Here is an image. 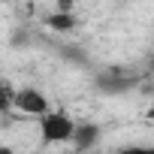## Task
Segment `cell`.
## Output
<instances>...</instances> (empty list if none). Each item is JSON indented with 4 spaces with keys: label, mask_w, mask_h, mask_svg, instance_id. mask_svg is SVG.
Here are the masks:
<instances>
[{
    "label": "cell",
    "mask_w": 154,
    "mask_h": 154,
    "mask_svg": "<svg viewBox=\"0 0 154 154\" xmlns=\"http://www.w3.org/2000/svg\"><path fill=\"white\" fill-rule=\"evenodd\" d=\"M39 130H42V139L45 142H66L75 130V124L63 115V112H42L39 115Z\"/></svg>",
    "instance_id": "cell-1"
},
{
    "label": "cell",
    "mask_w": 154,
    "mask_h": 154,
    "mask_svg": "<svg viewBox=\"0 0 154 154\" xmlns=\"http://www.w3.org/2000/svg\"><path fill=\"white\" fill-rule=\"evenodd\" d=\"M12 109H18L21 115H42V112H48V100H45V94H39V91H33V88H24V91H15L12 94Z\"/></svg>",
    "instance_id": "cell-2"
},
{
    "label": "cell",
    "mask_w": 154,
    "mask_h": 154,
    "mask_svg": "<svg viewBox=\"0 0 154 154\" xmlns=\"http://www.w3.org/2000/svg\"><path fill=\"white\" fill-rule=\"evenodd\" d=\"M12 85L9 82H3V79H0V112H6L9 106H12Z\"/></svg>",
    "instance_id": "cell-5"
},
{
    "label": "cell",
    "mask_w": 154,
    "mask_h": 154,
    "mask_svg": "<svg viewBox=\"0 0 154 154\" xmlns=\"http://www.w3.org/2000/svg\"><path fill=\"white\" fill-rule=\"evenodd\" d=\"M97 136H100V130H97L94 124H82V127H75V130H72L69 139L79 145V148H91V145L97 142Z\"/></svg>",
    "instance_id": "cell-4"
},
{
    "label": "cell",
    "mask_w": 154,
    "mask_h": 154,
    "mask_svg": "<svg viewBox=\"0 0 154 154\" xmlns=\"http://www.w3.org/2000/svg\"><path fill=\"white\" fill-rule=\"evenodd\" d=\"M45 27H48V30H72V27H75V15H72L69 9H57L54 15L45 18Z\"/></svg>",
    "instance_id": "cell-3"
},
{
    "label": "cell",
    "mask_w": 154,
    "mask_h": 154,
    "mask_svg": "<svg viewBox=\"0 0 154 154\" xmlns=\"http://www.w3.org/2000/svg\"><path fill=\"white\" fill-rule=\"evenodd\" d=\"M72 6V0H57V9H69Z\"/></svg>",
    "instance_id": "cell-6"
}]
</instances>
